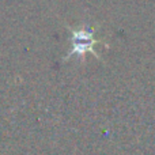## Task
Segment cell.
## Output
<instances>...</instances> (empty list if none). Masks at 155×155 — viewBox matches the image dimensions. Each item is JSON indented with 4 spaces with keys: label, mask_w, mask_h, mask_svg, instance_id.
Here are the masks:
<instances>
[{
    "label": "cell",
    "mask_w": 155,
    "mask_h": 155,
    "mask_svg": "<svg viewBox=\"0 0 155 155\" xmlns=\"http://www.w3.org/2000/svg\"><path fill=\"white\" fill-rule=\"evenodd\" d=\"M71 33V41H72V48L64 57V60H68L72 56H78L82 60H84L86 53H93L97 59H101L98 53L94 51V45L101 42V40L94 38V29L88 25H83L79 29L68 27Z\"/></svg>",
    "instance_id": "6da1fadb"
}]
</instances>
